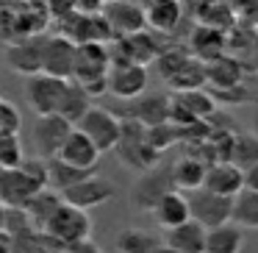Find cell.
Instances as JSON below:
<instances>
[{
	"instance_id": "cell-11",
	"label": "cell",
	"mask_w": 258,
	"mask_h": 253,
	"mask_svg": "<svg viewBox=\"0 0 258 253\" xmlns=\"http://www.w3.org/2000/svg\"><path fill=\"white\" fill-rule=\"evenodd\" d=\"M164 47L158 45V39L147 31L134 36H125V39H117L111 45V62H131L139 64V67H147V64H156V59L161 56Z\"/></svg>"
},
{
	"instance_id": "cell-3",
	"label": "cell",
	"mask_w": 258,
	"mask_h": 253,
	"mask_svg": "<svg viewBox=\"0 0 258 253\" xmlns=\"http://www.w3.org/2000/svg\"><path fill=\"white\" fill-rule=\"evenodd\" d=\"M45 234H50L53 239H58L64 247H73V245H78V242L92 239V217L84 209L61 203V209H58L50 217V223L45 225Z\"/></svg>"
},
{
	"instance_id": "cell-42",
	"label": "cell",
	"mask_w": 258,
	"mask_h": 253,
	"mask_svg": "<svg viewBox=\"0 0 258 253\" xmlns=\"http://www.w3.org/2000/svg\"><path fill=\"white\" fill-rule=\"evenodd\" d=\"M0 231H6V209L0 206Z\"/></svg>"
},
{
	"instance_id": "cell-1",
	"label": "cell",
	"mask_w": 258,
	"mask_h": 253,
	"mask_svg": "<svg viewBox=\"0 0 258 253\" xmlns=\"http://www.w3.org/2000/svg\"><path fill=\"white\" fill-rule=\"evenodd\" d=\"M117 159L119 164H125L128 170L145 175L150 170L158 167L161 162V153H156L150 145H147V128L139 125L136 120H122V136H119L117 145Z\"/></svg>"
},
{
	"instance_id": "cell-38",
	"label": "cell",
	"mask_w": 258,
	"mask_h": 253,
	"mask_svg": "<svg viewBox=\"0 0 258 253\" xmlns=\"http://www.w3.org/2000/svg\"><path fill=\"white\" fill-rule=\"evenodd\" d=\"M67 253H103V247L97 245V242L86 239V242H78V245L67 247Z\"/></svg>"
},
{
	"instance_id": "cell-16",
	"label": "cell",
	"mask_w": 258,
	"mask_h": 253,
	"mask_svg": "<svg viewBox=\"0 0 258 253\" xmlns=\"http://www.w3.org/2000/svg\"><path fill=\"white\" fill-rule=\"evenodd\" d=\"M203 189L233 200V197H239L244 192V173L230 162H217L206 170V184H203Z\"/></svg>"
},
{
	"instance_id": "cell-2",
	"label": "cell",
	"mask_w": 258,
	"mask_h": 253,
	"mask_svg": "<svg viewBox=\"0 0 258 253\" xmlns=\"http://www.w3.org/2000/svg\"><path fill=\"white\" fill-rule=\"evenodd\" d=\"M75 128H78L100 153H108V150H117V145H119L122 120H119L114 112H108V109L92 106L89 112H86V117L81 120Z\"/></svg>"
},
{
	"instance_id": "cell-8",
	"label": "cell",
	"mask_w": 258,
	"mask_h": 253,
	"mask_svg": "<svg viewBox=\"0 0 258 253\" xmlns=\"http://www.w3.org/2000/svg\"><path fill=\"white\" fill-rule=\"evenodd\" d=\"M103 17H106L108 28L114 34V42L125 39V36L142 34L147 28V14L142 6L131 3V0H108L103 6Z\"/></svg>"
},
{
	"instance_id": "cell-4",
	"label": "cell",
	"mask_w": 258,
	"mask_h": 253,
	"mask_svg": "<svg viewBox=\"0 0 258 253\" xmlns=\"http://www.w3.org/2000/svg\"><path fill=\"white\" fill-rule=\"evenodd\" d=\"M75 131V125H70L67 120H61L58 114L50 117H36L34 131H31V142H34V150L42 162H50L61 153L64 142L70 139V134Z\"/></svg>"
},
{
	"instance_id": "cell-5",
	"label": "cell",
	"mask_w": 258,
	"mask_h": 253,
	"mask_svg": "<svg viewBox=\"0 0 258 253\" xmlns=\"http://www.w3.org/2000/svg\"><path fill=\"white\" fill-rule=\"evenodd\" d=\"M45 45H47V36H42V34H31V36H23V39L6 45V64H9V70L17 73V75H25V78L42 75Z\"/></svg>"
},
{
	"instance_id": "cell-12",
	"label": "cell",
	"mask_w": 258,
	"mask_h": 253,
	"mask_svg": "<svg viewBox=\"0 0 258 253\" xmlns=\"http://www.w3.org/2000/svg\"><path fill=\"white\" fill-rule=\"evenodd\" d=\"M147 89V67L131 62H111L108 70V92L119 100H136Z\"/></svg>"
},
{
	"instance_id": "cell-40",
	"label": "cell",
	"mask_w": 258,
	"mask_h": 253,
	"mask_svg": "<svg viewBox=\"0 0 258 253\" xmlns=\"http://www.w3.org/2000/svg\"><path fill=\"white\" fill-rule=\"evenodd\" d=\"M0 253H12V236L6 231H0Z\"/></svg>"
},
{
	"instance_id": "cell-13",
	"label": "cell",
	"mask_w": 258,
	"mask_h": 253,
	"mask_svg": "<svg viewBox=\"0 0 258 253\" xmlns=\"http://www.w3.org/2000/svg\"><path fill=\"white\" fill-rule=\"evenodd\" d=\"M75 50H78V45H75V42H70L67 36H61V34L47 36L45 59H42V73L53 75V78H61V81H73V73H75Z\"/></svg>"
},
{
	"instance_id": "cell-10",
	"label": "cell",
	"mask_w": 258,
	"mask_h": 253,
	"mask_svg": "<svg viewBox=\"0 0 258 253\" xmlns=\"http://www.w3.org/2000/svg\"><path fill=\"white\" fill-rule=\"evenodd\" d=\"M114 195H117V186H114L108 178H103V175L95 173V175H89V178H84L81 184L64 189L61 192V200L70 203V206H75V209L89 212V209H95V206L108 203Z\"/></svg>"
},
{
	"instance_id": "cell-14",
	"label": "cell",
	"mask_w": 258,
	"mask_h": 253,
	"mask_svg": "<svg viewBox=\"0 0 258 253\" xmlns=\"http://www.w3.org/2000/svg\"><path fill=\"white\" fill-rule=\"evenodd\" d=\"M169 114H172V97L158 95V92H150V95H142L136 100H131L128 109V120H136L145 128H156V125L169 123Z\"/></svg>"
},
{
	"instance_id": "cell-35",
	"label": "cell",
	"mask_w": 258,
	"mask_h": 253,
	"mask_svg": "<svg viewBox=\"0 0 258 253\" xmlns=\"http://www.w3.org/2000/svg\"><path fill=\"white\" fill-rule=\"evenodd\" d=\"M175 142H180V131L175 128L172 123L156 125V128H147V145L156 153H164L167 147H172Z\"/></svg>"
},
{
	"instance_id": "cell-19",
	"label": "cell",
	"mask_w": 258,
	"mask_h": 253,
	"mask_svg": "<svg viewBox=\"0 0 258 253\" xmlns=\"http://www.w3.org/2000/svg\"><path fill=\"white\" fill-rule=\"evenodd\" d=\"M206 75H208V84L217 89V95H225V92H233L241 86V81H244V67H241L239 59L222 56V59H217V62L206 64Z\"/></svg>"
},
{
	"instance_id": "cell-31",
	"label": "cell",
	"mask_w": 258,
	"mask_h": 253,
	"mask_svg": "<svg viewBox=\"0 0 258 253\" xmlns=\"http://www.w3.org/2000/svg\"><path fill=\"white\" fill-rule=\"evenodd\" d=\"M233 20L228 3L222 0H200L197 6V25H206V28H217V31H225Z\"/></svg>"
},
{
	"instance_id": "cell-26",
	"label": "cell",
	"mask_w": 258,
	"mask_h": 253,
	"mask_svg": "<svg viewBox=\"0 0 258 253\" xmlns=\"http://www.w3.org/2000/svg\"><path fill=\"white\" fill-rule=\"evenodd\" d=\"M164 245L161 236L145 228H125L117 234V250L119 253H156Z\"/></svg>"
},
{
	"instance_id": "cell-41",
	"label": "cell",
	"mask_w": 258,
	"mask_h": 253,
	"mask_svg": "<svg viewBox=\"0 0 258 253\" xmlns=\"http://www.w3.org/2000/svg\"><path fill=\"white\" fill-rule=\"evenodd\" d=\"M250 62H252V67H255V73H258V31H255V39H252V47H250Z\"/></svg>"
},
{
	"instance_id": "cell-20",
	"label": "cell",
	"mask_w": 258,
	"mask_h": 253,
	"mask_svg": "<svg viewBox=\"0 0 258 253\" xmlns=\"http://www.w3.org/2000/svg\"><path fill=\"white\" fill-rule=\"evenodd\" d=\"M206 170H208V164L203 162V159H197V156H180L178 162L169 167V173H172V186L178 192L191 195V192L203 189V184H206Z\"/></svg>"
},
{
	"instance_id": "cell-27",
	"label": "cell",
	"mask_w": 258,
	"mask_h": 253,
	"mask_svg": "<svg viewBox=\"0 0 258 253\" xmlns=\"http://www.w3.org/2000/svg\"><path fill=\"white\" fill-rule=\"evenodd\" d=\"M172 100L178 103L180 109H186L197 123H206V120H211L214 114H217V100H214V95H208L206 89L178 92V95H172Z\"/></svg>"
},
{
	"instance_id": "cell-22",
	"label": "cell",
	"mask_w": 258,
	"mask_h": 253,
	"mask_svg": "<svg viewBox=\"0 0 258 253\" xmlns=\"http://www.w3.org/2000/svg\"><path fill=\"white\" fill-rule=\"evenodd\" d=\"M147 14V25L158 34H172L180 25V17H183V6L180 0H150V6L145 9Z\"/></svg>"
},
{
	"instance_id": "cell-36",
	"label": "cell",
	"mask_w": 258,
	"mask_h": 253,
	"mask_svg": "<svg viewBox=\"0 0 258 253\" xmlns=\"http://www.w3.org/2000/svg\"><path fill=\"white\" fill-rule=\"evenodd\" d=\"M45 12L50 14V17H56L58 23H64V20H70L73 14H78V6H75V0H47Z\"/></svg>"
},
{
	"instance_id": "cell-37",
	"label": "cell",
	"mask_w": 258,
	"mask_h": 253,
	"mask_svg": "<svg viewBox=\"0 0 258 253\" xmlns=\"http://www.w3.org/2000/svg\"><path fill=\"white\" fill-rule=\"evenodd\" d=\"M34 253H67V247H64L58 239H53L50 234L39 231V236H36V250Z\"/></svg>"
},
{
	"instance_id": "cell-25",
	"label": "cell",
	"mask_w": 258,
	"mask_h": 253,
	"mask_svg": "<svg viewBox=\"0 0 258 253\" xmlns=\"http://www.w3.org/2000/svg\"><path fill=\"white\" fill-rule=\"evenodd\" d=\"M92 109V97L86 95L84 86H78L75 81L67 84V92L61 97V106H58V117L67 120L70 125H78L86 117V112Z\"/></svg>"
},
{
	"instance_id": "cell-15",
	"label": "cell",
	"mask_w": 258,
	"mask_h": 253,
	"mask_svg": "<svg viewBox=\"0 0 258 253\" xmlns=\"http://www.w3.org/2000/svg\"><path fill=\"white\" fill-rule=\"evenodd\" d=\"M189 53L203 64H211L217 59L225 56L228 50V34L217 28H206V25H195V31L189 34Z\"/></svg>"
},
{
	"instance_id": "cell-30",
	"label": "cell",
	"mask_w": 258,
	"mask_h": 253,
	"mask_svg": "<svg viewBox=\"0 0 258 253\" xmlns=\"http://www.w3.org/2000/svg\"><path fill=\"white\" fill-rule=\"evenodd\" d=\"M230 164H236L241 173L250 170V167H255L258 164V134H244V131H239V134L233 136Z\"/></svg>"
},
{
	"instance_id": "cell-18",
	"label": "cell",
	"mask_w": 258,
	"mask_h": 253,
	"mask_svg": "<svg viewBox=\"0 0 258 253\" xmlns=\"http://www.w3.org/2000/svg\"><path fill=\"white\" fill-rule=\"evenodd\" d=\"M100 156H103V153L97 150V147L92 145V142L86 139V136L81 134L78 128H75L73 134H70V139L64 142L61 153H58L56 159H61L64 164H70V167H75V170L95 173V167H97V162H100Z\"/></svg>"
},
{
	"instance_id": "cell-32",
	"label": "cell",
	"mask_w": 258,
	"mask_h": 253,
	"mask_svg": "<svg viewBox=\"0 0 258 253\" xmlns=\"http://www.w3.org/2000/svg\"><path fill=\"white\" fill-rule=\"evenodd\" d=\"M169 86H172V92L178 95V92H195V89H203V86L208 84V75H206V64L197 62V59H191L189 64H186L183 70H180L178 75H175L172 81H167Z\"/></svg>"
},
{
	"instance_id": "cell-23",
	"label": "cell",
	"mask_w": 258,
	"mask_h": 253,
	"mask_svg": "<svg viewBox=\"0 0 258 253\" xmlns=\"http://www.w3.org/2000/svg\"><path fill=\"white\" fill-rule=\"evenodd\" d=\"M61 203L64 200H61V195H58L56 189H42V192H36V195L25 203L23 212L28 214V220L34 223L36 231H45V225L50 223V217L61 209Z\"/></svg>"
},
{
	"instance_id": "cell-43",
	"label": "cell",
	"mask_w": 258,
	"mask_h": 253,
	"mask_svg": "<svg viewBox=\"0 0 258 253\" xmlns=\"http://www.w3.org/2000/svg\"><path fill=\"white\" fill-rule=\"evenodd\" d=\"M156 253H175V250H172V247H167V245H161V247H158Z\"/></svg>"
},
{
	"instance_id": "cell-24",
	"label": "cell",
	"mask_w": 258,
	"mask_h": 253,
	"mask_svg": "<svg viewBox=\"0 0 258 253\" xmlns=\"http://www.w3.org/2000/svg\"><path fill=\"white\" fill-rule=\"evenodd\" d=\"M241 247H244V228H239L236 223L208 228L206 253H241Z\"/></svg>"
},
{
	"instance_id": "cell-7",
	"label": "cell",
	"mask_w": 258,
	"mask_h": 253,
	"mask_svg": "<svg viewBox=\"0 0 258 253\" xmlns=\"http://www.w3.org/2000/svg\"><path fill=\"white\" fill-rule=\"evenodd\" d=\"M189 212L191 220L200 223L203 228H217V225L233 223V200L222 195H214L208 189H197L189 195Z\"/></svg>"
},
{
	"instance_id": "cell-39",
	"label": "cell",
	"mask_w": 258,
	"mask_h": 253,
	"mask_svg": "<svg viewBox=\"0 0 258 253\" xmlns=\"http://www.w3.org/2000/svg\"><path fill=\"white\" fill-rule=\"evenodd\" d=\"M244 189L258 192V164L250 167V170H244Z\"/></svg>"
},
{
	"instance_id": "cell-29",
	"label": "cell",
	"mask_w": 258,
	"mask_h": 253,
	"mask_svg": "<svg viewBox=\"0 0 258 253\" xmlns=\"http://www.w3.org/2000/svg\"><path fill=\"white\" fill-rule=\"evenodd\" d=\"M191 59H195V56L189 53V47H183V45H167L161 50V56L156 59L158 75H161L164 81H172L175 75H178L180 70L191 62Z\"/></svg>"
},
{
	"instance_id": "cell-21",
	"label": "cell",
	"mask_w": 258,
	"mask_h": 253,
	"mask_svg": "<svg viewBox=\"0 0 258 253\" xmlns=\"http://www.w3.org/2000/svg\"><path fill=\"white\" fill-rule=\"evenodd\" d=\"M206 234L200 223L189 220V223L178 225V228L164 234V245L172 247L175 253H206Z\"/></svg>"
},
{
	"instance_id": "cell-28",
	"label": "cell",
	"mask_w": 258,
	"mask_h": 253,
	"mask_svg": "<svg viewBox=\"0 0 258 253\" xmlns=\"http://www.w3.org/2000/svg\"><path fill=\"white\" fill-rule=\"evenodd\" d=\"M89 175H95V173L75 170V167H70V164H64L61 159H50V162H47V184H50L58 195H61L64 189H70V186L81 184V181L89 178Z\"/></svg>"
},
{
	"instance_id": "cell-33",
	"label": "cell",
	"mask_w": 258,
	"mask_h": 253,
	"mask_svg": "<svg viewBox=\"0 0 258 253\" xmlns=\"http://www.w3.org/2000/svg\"><path fill=\"white\" fill-rule=\"evenodd\" d=\"M233 223L239 228L258 231V192L244 189L239 197H233Z\"/></svg>"
},
{
	"instance_id": "cell-9",
	"label": "cell",
	"mask_w": 258,
	"mask_h": 253,
	"mask_svg": "<svg viewBox=\"0 0 258 253\" xmlns=\"http://www.w3.org/2000/svg\"><path fill=\"white\" fill-rule=\"evenodd\" d=\"M169 189H175L172 173L164 170V167H156V170H150V173L139 175V178L134 181V186H131V206H134L136 212H153V206H156Z\"/></svg>"
},
{
	"instance_id": "cell-34",
	"label": "cell",
	"mask_w": 258,
	"mask_h": 253,
	"mask_svg": "<svg viewBox=\"0 0 258 253\" xmlns=\"http://www.w3.org/2000/svg\"><path fill=\"white\" fill-rule=\"evenodd\" d=\"M23 164L25 159H23V147H20V136L0 131V170H17Z\"/></svg>"
},
{
	"instance_id": "cell-17",
	"label": "cell",
	"mask_w": 258,
	"mask_h": 253,
	"mask_svg": "<svg viewBox=\"0 0 258 253\" xmlns=\"http://www.w3.org/2000/svg\"><path fill=\"white\" fill-rule=\"evenodd\" d=\"M150 214H153V220H156L158 228H164V231L178 228V225H183V223L191 220L189 195H183V192H178V189H169L167 195L153 206Z\"/></svg>"
},
{
	"instance_id": "cell-6",
	"label": "cell",
	"mask_w": 258,
	"mask_h": 253,
	"mask_svg": "<svg viewBox=\"0 0 258 253\" xmlns=\"http://www.w3.org/2000/svg\"><path fill=\"white\" fill-rule=\"evenodd\" d=\"M70 81L53 78V75H34L25 84V100L28 106L36 112V117H50V114H58V106H61V97L67 92Z\"/></svg>"
}]
</instances>
